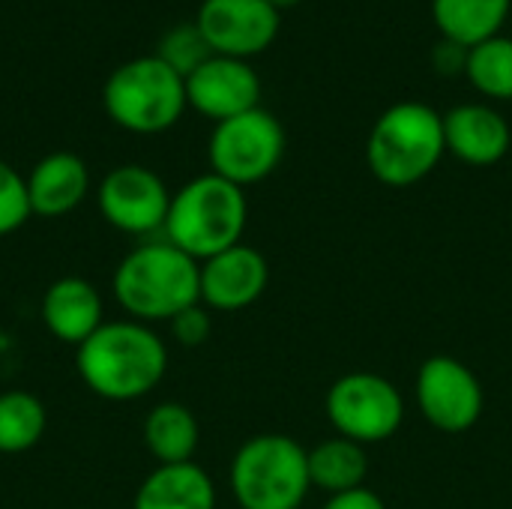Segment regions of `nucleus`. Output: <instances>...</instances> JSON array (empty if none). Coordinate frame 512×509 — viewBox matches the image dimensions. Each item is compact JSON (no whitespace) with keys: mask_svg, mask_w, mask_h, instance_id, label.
Segmentation results:
<instances>
[{"mask_svg":"<svg viewBox=\"0 0 512 509\" xmlns=\"http://www.w3.org/2000/svg\"><path fill=\"white\" fill-rule=\"evenodd\" d=\"M75 363L90 393L108 402H135L162 384L168 348L141 321H105L78 345Z\"/></svg>","mask_w":512,"mask_h":509,"instance_id":"f257e3e1","label":"nucleus"},{"mask_svg":"<svg viewBox=\"0 0 512 509\" xmlns=\"http://www.w3.org/2000/svg\"><path fill=\"white\" fill-rule=\"evenodd\" d=\"M114 297L132 321H171L201 303V264L174 243H144L114 270Z\"/></svg>","mask_w":512,"mask_h":509,"instance_id":"f03ea898","label":"nucleus"},{"mask_svg":"<svg viewBox=\"0 0 512 509\" xmlns=\"http://www.w3.org/2000/svg\"><path fill=\"white\" fill-rule=\"evenodd\" d=\"M249 201L240 186L219 174H201L171 195L165 240L183 249L198 264L243 243Z\"/></svg>","mask_w":512,"mask_h":509,"instance_id":"7ed1b4c3","label":"nucleus"},{"mask_svg":"<svg viewBox=\"0 0 512 509\" xmlns=\"http://www.w3.org/2000/svg\"><path fill=\"white\" fill-rule=\"evenodd\" d=\"M447 153L444 117L426 102H396L372 126L366 162L375 180L393 189L426 180Z\"/></svg>","mask_w":512,"mask_h":509,"instance_id":"20e7f679","label":"nucleus"},{"mask_svg":"<svg viewBox=\"0 0 512 509\" xmlns=\"http://www.w3.org/2000/svg\"><path fill=\"white\" fill-rule=\"evenodd\" d=\"M309 492V450L294 438L267 432L234 453L231 495L240 509H300Z\"/></svg>","mask_w":512,"mask_h":509,"instance_id":"39448f33","label":"nucleus"},{"mask_svg":"<svg viewBox=\"0 0 512 509\" xmlns=\"http://www.w3.org/2000/svg\"><path fill=\"white\" fill-rule=\"evenodd\" d=\"M102 105L120 129L135 135H159L189 108L186 78L156 54L135 57L108 75Z\"/></svg>","mask_w":512,"mask_h":509,"instance_id":"423d86ee","label":"nucleus"},{"mask_svg":"<svg viewBox=\"0 0 512 509\" xmlns=\"http://www.w3.org/2000/svg\"><path fill=\"white\" fill-rule=\"evenodd\" d=\"M324 411L336 435L372 447L390 441L402 429L405 399L384 375L348 372L330 384Z\"/></svg>","mask_w":512,"mask_h":509,"instance_id":"0eeeda50","label":"nucleus"},{"mask_svg":"<svg viewBox=\"0 0 512 509\" xmlns=\"http://www.w3.org/2000/svg\"><path fill=\"white\" fill-rule=\"evenodd\" d=\"M207 156L213 174L240 189L255 186L279 168L285 156V129L270 111L252 108L240 117L216 123Z\"/></svg>","mask_w":512,"mask_h":509,"instance_id":"6e6552de","label":"nucleus"},{"mask_svg":"<svg viewBox=\"0 0 512 509\" xmlns=\"http://www.w3.org/2000/svg\"><path fill=\"white\" fill-rule=\"evenodd\" d=\"M417 405L429 426L462 435L480 423L486 393L471 366L450 354H435L417 372Z\"/></svg>","mask_w":512,"mask_h":509,"instance_id":"1a4fd4ad","label":"nucleus"},{"mask_svg":"<svg viewBox=\"0 0 512 509\" xmlns=\"http://www.w3.org/2000/svg\"><path fill=\"white\" fill-rule=\"evenodd\" d=\"M96 201L111 228L141 237L165 228L171 192L156 171L144 165H120L102 177Z\"/></svg>","mask_w":512,"mask_h":509,"instance_id":"9d476101","label":"nucleus"},{"mask_svg":"<svg viewBox=\"0 0 512 509\" xmlns=\"http://www.w3.org/2000/svg\"><path fill=\"white\" fill-rule=\"evenodd\" d=\"M213 54L249 60L279 36V9L267 0H204L195 15Z\"/></svg>","mask_w":512,"mask_h":509,"instance_id":"9b49d317","label":"nucleus"},{"mask_svg":"<svg viewBox=\"0 0 512 509\" xmlns=\"http://www.w3.org/2000/svg\"><path fill=\"white\" fill-rule=\"evenodd\" d=\"M186 99L201 117L222 123L261 108V78L249 60L213 54L186 78Z\"/></svg>","mask_w":512,"mask_h":509,"instance_id":"f8f14e48","label":"nucleus"},{"mask_svg":"<svg viewBox=\"0 0 512 509\" xmlns=\"http://www.w3.org/2000/svg\"><path fill=\"white\" fill-rule=\"evenodd\" d=\"M270 282L267 258L249 243H237L201 261V303L213 312H240L261 300Z\"/></svg>","mask_w":512,"mask_h":509,"instance_id":"ddd939ff","label":"nucleus"},{"mask_svg":"<svg viewBox=\"0 0 512 509\" xmlns=\"http://www.w3.org/2000/svg\"><path fill=\"white\" fill-rule=\"evenodd\" d=\"M447 153L474 168L498 165L510 153L512 132L507 117L483 102H465L444 114Z\"/></svg>","mask_w":512,"mask_h":509,"instance_id":"4468645a","label":"nucleus"},{"mask_svg":"<svg viewBox=\"0 0 512 509\" xmlns=\"http://www.w3.org/2000/svg\"><path fill=\"white\" fill-rule=\"evenodd\" d=\"M90 192V171L81 156L57 150L42 156L27 174L30 210L45 219H60L72 213Z\"/></svg>","mask_w":512,"mask_h":509,"instance_id":"2eb2a0df","label":"nucleus"},{"mask_svg":"<svg viewBox=\"0 0 512 509\" xmlns=\"http://www.w3.org/2000/svg\"><path fill=\"white\" fill-rule=\"evenodd\" d=\"M42 324L63 345L87 342L102 324V297L81 276L57 279L42 297Z\"/></svg>","mask_w":512,"mask_h":509,"instance_id":"dca6fc26","label":"nucleus"},{"mask_svg":"<svg viewBox=\"0 0 512 509\" xmlns=\"http://www.w3.org/2000/svg\"><path fill=\"white\" fill-rule=\"evenodd\" d=\"M132 509H216V486L195 462L159 465L138 486Z\"/></svg>","mask_w":512,"mask_h":509,"instance_id":"f3484780","label":"nucleus"},{"mask_svg":"<svg viewBox=\"0 0 512 509\" xmlns=\"http://www.w3.org/2000/svg\"><path fill=\"white\" fill-rule=\"evenodd\" d=\"M510 3L512 0H432V21L444 39L471 51L474 45L501 36Z\"/></svg>","mask_w":512,"mask_h":509,"instance_id":"a211bd4d","label":"nucleus"},{"mask_svg":"<svg viewBox=\"0 0 512 509\" xmlns=\"http://www.w3.org/2000/svg\"><path fill=\"white\" fill-rule=\"evenodd\" d=\"M201 441L195 414L180 402H162L144 417V444L159 465L192 462Z\"/></svg>","mask_w":512,"mask_h":509,"instance_id":"6ab92c4d","label":"nucleus"},{"mask_svg":"<svg viewBox=\"0 0 512 509\" xmlns=\"http://www.w3.org/2000/svg\"><path fill=\"white\" fill-rule=\"evenodd\" d=\"M366 477H369V456L366 447L357 441L336 435L330 441H321L315 450H309L312 489H321L327 495H342L351 489H363Z\"/></svg>","mask_w":512,"mask_h":509,"instance_id":"aec40b11","label":"nucleus"},{"mask_svg":"<svg viewBox=\"0 0 512 509\" xmlns=\"http://www.w3.org/2000/svg\"><path fill=\"white\" fill-rule=\"evenodd\" d=\"M48 411L24 390L0 393V453H27L45 435Z\"/></svg>","mask_w":512,"mask_h":509,"instance_id":"412c9836","label":"nucleus"},{"mask_svg":"<svg viewBox=\"0 0 512 509\" xmlns=\"http://www.w3.org/2000/svg\"><path fill=\"white\" fill-rule=\"evenodd\" d=\"M468 81L486 96L498 102L512 99V39L510 36H492L468 51L465 66Z\"/></svg>","mask_w":512,"mask_h":509,"instance_id":"4be33fe9","label":"nucleus"},{"mask_svg":"<svg viewBox=\"0 0 512 509\" xmlns=\"http://www.w3.org/2000/svg\"><path fill=\"white\" fill-rule=\"evenodd\" d=\"M156 57L165 60L177 75L189 78L201 63H207L213 57V48L207 45L198 24H177L162 36V42L156 48Z\"/></svg>","mask_w":512,"mask_h":509,"instance_id":"5701e85b","label":"nucleus"},{"mask_svg":"<svg viewBox=\"0 0 512 509\" xmlns=\"http://www.w3.org/2000/svg\"><path fill=\"white\" fill-rule=\"evenodd\" d=\"M30 216L33 210L27 195V177H21L9 162L0 159V237L18 231Z\"/></svg>","mask_w":512,"mask_h":509,"instance_id":"b1692460","label":"nucleus"},{"mask_svg":"<svg viewBox=\"0 0 512 509\" xmlns=\"http://www.w3.org/2000/svg\"><path fill=\"white\" fill-rule=\"evenodd\" d=\"M171 333L180 345L186 348H198L210 339L213 333V318H210V309L204 303H195L189 309H183L177 318H171Z\"/></svg>","mask_w":512,"mask_h":509,"instance_id":"393cba45","label":"nucleus"},{"mask_svg":"<svg viewBox=\"0 0 512 509\" xmlns=\"http://www.w3.org/2000/svg\"><path fill=\"white\" fill-rule=\"evenodd\" d=\"M432 63L441 75H465V66H468V48L450 42V39H441L432 51Z\"/></svg>","mask_w":512,"mask_h":509,"instance_id":"a878e982","label":"nucleus"},{"mask_svg":"<svg viewBox=\"0 0 512 509\" xmlns=\"http://www.w3.org/2000/svg\"><path fill=\"white\" fill-rule=\"evenodd\" d=\"M321 509H387V504L381 501V495H375L369 486H363V489H351L342 495H330Z\"/></svg>","mask_w":512,"mask_h":509,"instance_id":"bb28decb","label":"nucleus"},{"mask_svg":"<svg viewBox=\"0 0 512 509\" xmlns=\"http://www.w3.org/2000/svg\"><path fill=\"white\" fill-rule=\"evenodd\" d=\"M270 6H276V9H288V6H297V3H303V0H267Z\"/></svg>","mask_w":512,"mask_h":509,"instance_id":"cd10ccee","label":"nucleus"}]
</instances>
